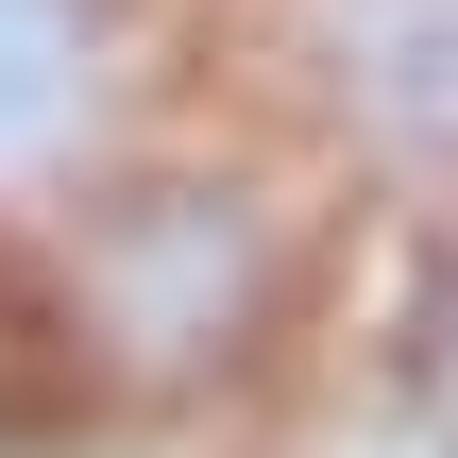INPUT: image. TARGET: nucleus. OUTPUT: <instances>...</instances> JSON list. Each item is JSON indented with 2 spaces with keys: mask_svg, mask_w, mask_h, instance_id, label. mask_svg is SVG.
Listing matches in <instances>:
<instances>
[{
  "mask_svg": "<svg viewBox=\"0 0 458 458\" xmlns=\"http://www.w3.org/2000/svg\"><path fill=\"white\" fill-rule=\"evenodd\" d=\"M306 306V238L255 170L204 153H136L68 187V255H51V323L85 374L119 391H238Z\"/></svg>",
  "mask_w": 458,
  "mask_h": 458,
  "instance_id": "nucleus-1",
  "label": "nucleus"
}]
</instances>
